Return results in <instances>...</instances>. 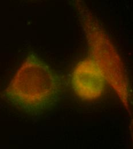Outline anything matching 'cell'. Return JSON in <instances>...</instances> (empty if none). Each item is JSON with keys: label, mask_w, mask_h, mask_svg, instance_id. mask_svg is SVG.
Returning <instances> with one entry per match:
<instances>
[{"label": "cell", "mask_w": 133, "mask_h": 149, "mask_svg": "<svg viewBox=\"0 0 133 149\" xmlns=\"http://www.w3.org/2000/svg\"><path fill=\"white\" fill-rule=\"evenodd\" d=\"M56 75L35 55L28 56L6 90L8 100L16 107L29 112L48 109L60 93Z\"/></svg>", "instance_id": "obj_1"}, {"label": "cell", "mask_w": 133, "mask_h": 149, "mask_svg": "<svg viewBox=\"0 0 133 149\" xmlns=\"http://www.w3.org/2000/svg\"><path fill=\"white\" fill-rule=\"evenodd\" d=\"M85 34L88 56L96 63L125 106H129L127 83L123 63L116 48L84 0H71Z\"/></svg>", "instance_id": "obj_2"}, {"label": "cell", "mask_w": 133, "mask_h": 149, "mask_svg": "<svg viewBox=\"0 0 133 149\" xmlns=\"http://www.w3.org/2000/svg\"><path fill=\"white\" fill-rule=\"evenodd\" d=\"M72 83L78 96L83 100H91L104 93L107 81L95 61L88 56L77 64Z\"/></svg>", "instance_id": "obj_3"}]
</instances>
